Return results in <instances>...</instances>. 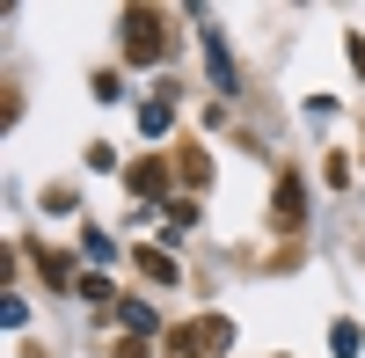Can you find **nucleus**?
Wrapping results in <instances>:
<instances>
[{"mask_svg": "<svg viewBox=\"0 0 365 358\" xmlns=\"http://www.w3.org/2000/svg\"><path fill=\"white\" fill-rule=\"evenodd\" d=\"M22 358H44V351H37V344H22Z\"/></svg>", "mask_w": 365, "mask_h": 358, "instance_id": "obj_13", "label": "nucleus"}, {"mask_svg": "<svg viewBox=\"0 0 365 358\" xmlns=\"http://www.w3.org/2000/svg\"><path fill=\"white\" fill-rule=\"evenodd\" d=\"M270 220H278L285 234H299V220H307V190H299V175H278V205H270Z\"/></svg>", "mask_w": 365, "mask_h": 358, "instance_id": "obj_3", "label": "nucleus"}, {"mask_svg": "<svg viewBox=\"0 0 365 358\" xmlns=\"http://www.w3.org/2000/svg\"><path fill=\"white\" fill-rule=\"evenodd\" d=\"M351 58H358V73H365V37H351Z\"/></svg>", "mask_w": 365, "mask_h": 358, "instance_id": "obj_12", "label": "nucleus"}, {"mask_svg": "<svg viewBox=\"0 0 365 358\" xmlns=\"http://www.w3.org/2000/svg\"><path fill=\"white\" fill-rule=\"evenodd\" d=\"M132 263H139V271L154 278V285H175V256H168V249H139Z\"/></svg>", "mask_w": 365, "mask_h": 358, "instance_id": "obj_5", "label": "nucleus"}, {"mask_svg": "<svg viewBox=\"0 0 365 358\" xmlns=\"http://www.w3.org/2000/svg\"><path fill=\"white\" fill-rule=\"evenodd\" d=\"M175 168H182V183H205V175H212V154H205V146H182V154H175Z\"/></svg>", "mask_w": 365, "mask_h": 358, "instance_id": "obj_6", "label": "nucleus"}, {"mask_svg": "<svg viewBox=\"0 0 365 358\" xmlns=\"http://www.w3.org/2000/svg\"><path fill=\"white\" fill-rule=\"evenodd\" d=\"M66 263H73V256H58V249H37V271H44L51 285H66V278H73V271H66Z\"/></svg>", "mask_w": 365, "mask_h": 358, "instance_id": "obj_7", "label": "nucleus"}, {"mask_svg": "<svg viewBox=\"0 0 365 358\" xmlns=\"http://www.w3.org/2000/svg\"><path fill=\"white\" fill-rule=\"evenodd\" d=\"M81 300H96V307H103V300H110V278H103V271H88V278H81Z\"/></svg>", "mask_w": 365, "mask_h": 358, "instance_id": "obj_10", "label": "nucleus"}, {"mask_svg": "<svg viewBox=\"0 0 365 358\" xmlns=\"http://www.w3.org/2000/svg\"><path fill=\"white\" fill-rule=\"evenodd\" d=\"M329 344H336V358H351V351H358V329H351V322H336V329H329Z\"/></svg>", "mask_w": 365, "mask_h": 358, "instance_id": "obj_11", "label": "nucleus"}, {"mask_svg": "<svg viewBox=\"0 0 365 358\" xmlns=\"http://www.w3.org/2000/svg\"><path fill=\"white\" fill-rule=\"evenodd\" d=\"M227 344H234V322H220V314H197V322L168 329V358H220Z\"/></svg>", "mask_w": 365, "mask_h": 358, "instance_id": "obj_2", "label": "nucleus"}, {"mask_svg": "<svg viewBox=\"0 0 365 358\" xmlns=\"http://www.w3.org/2000/svg\"><path fill=\"white\" fill-rule=\"evenodd\" d=\"M175 51V29L161 8H125V58L132 66H161V58Z\"/></svg>", "mask_w": 365, "mask_h": 358, "instance_id": "obj_1", "label": "nucleus"}, {"mask_svg": "<svg viewBox=\"0 0 365 358\" xmlns=\"http://www.w3.org/2000/svg\"><path fill=\"white\" fill-rule=\"evenodd\" d=\"M125 183H132L139 198H168V161H161V154H146V161H132V168H125Z\"/></svg>", "mask_w": 365, "mask_h": 358, "instance_id": "obj_4", "label": "nucleus"}, {"mask_svg": "<svg viewBox=\"0 0 365 358\" xmlns=\"http://www.w3.org/2000/svg\"><path fill=\"white\" fill-rule=\"evenodd\" d=\"M139 125H146V139L168 132V103H146V110H139Z\"/></svg>", "mask_w": 365, "mask_h": 358, "instance_id": "obj_9", "label": "nucleus"}, {"mask_svg": "<svg viewBox=\"0 0 365 358\" xmlns=\"http://www.w3.org/2000/svg\"><path fill=\"white\" fill-rule=\"evenodd\" d=\"M117 358H168V351H154V337H117Z\"/></svg>", "mask_w": 365, "mask_h": 358, "instance_id": "obj_8", "label": "nucleus"}]
</instances>
